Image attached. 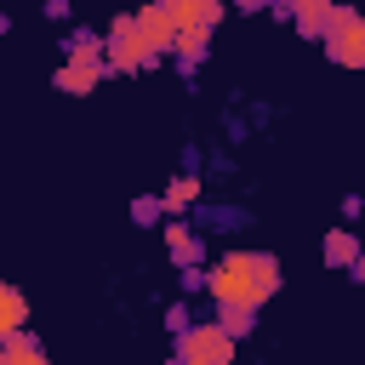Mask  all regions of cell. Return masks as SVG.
I'll list each match as a JSON object with an SVG mask.
<instances>
[{"label": "cell", "instance_id": "cell-1", "mask_svg": "<svg viewBox=\"0 0 365 365\" xmlns=\"http://www.w3.org/2000/svg\"><path fill=\"white\" fill-rule=\"evenodd\" d=\"M205 291L217 297V308H262L279 291V262L268 251H228L217 268H205Z\"/></svg>", "mask_w": 365, "mask_h": 365}, {"label": "cell", "instance_id": "cell-2", "mask_svg": "<svg viewBox=\"0 0 365 365\" xmlns=\"http://www.w3.org/2000/svg\"><path fill=\"white\" fill-rule=\"evenodd\" d=\"M148 63H154V51L143 46L131 11H120V17L108 23V34H103V68H108V74H137V68H148Z\"/></svg>", "mask_w": 365, "mask_h": 365}, {"label": "cell", "instance_id": "cell-3", "mask_svg": "<svg viewBox=\"0 0 365 365\" xmlns=\"http://www.w3.org/2000/svg\"><path fill=\"white\" fill-rule=\"evenodd\" d=\"M325 57L342 63V68H365V23L354 6H331V23H325Z\"/></svg>", "mask_w": 365, "mask_h": 365}, {"label": "cell", "instance_id": "cell-4", "mask_svg": "<svg viewBox=\"0 0 365 365\" xmlns=\"http://www.w3.org/2000/svg\"><path fill=\"white\" fill-rule=\"evenodd\" d=\"M177 359H182V365H228V359H234V342H228L211 319H194V325L177 336Z\"/></svg>", "mask_w": 365, "mask_h": 365}, {"label": "cell", "instance_id": "cell-5", "mask_svg": "<svg viewBox=\"0 0 365 365\" xmlns=\"http://www.w3.org/2000/svg\"><path fill=\"white\" fill-rule=\"evenodd\" d=\"M131 23H137V34H143V46L154 51V63L160 57H171V17H165V6H143V11H131Z\"/></svg>", "mask_w": 365, "mask_h": 365}, {"label": "cell", "instance_id": "cell-6", "mask_svg": "<svg viewBox=\"0 0 365 365\" xmlns=\"http://www.w3.org/2000/svg\"><path fill=\"white\" fill-rule=\"evenodd\" d=\"M165 251H171V262H177V268H205V240H200L182 217H171V222H165Z\"/></svg>", "mask_w": 365, "mask_h": 365}, {"label": "cell", "instance_id": "cell-7", "mask_svg": "<svg viewBox=\"0 0 365 365\" xmlns=\"http://www.w3.org/2000/svg\"><path fill=\"white\" fill-rule=\"evenodd\" d=\"M0 365H51V359H46L40 336H34L29 325H17V331L0 336Z\"/></svg>", "mask_w": 365, "mask_h": 365}, {"label": "cell", "instance_id": "cell-8", "mask_svg": "<svg viewBox=\"0 0 365 365\" xmlns=\"http://www.w3.org/2000/svg\"><path fill=\"white\" fill-rule=\"evenodd\" d=\"M291 23L302 40H325V23H331V0H291Z\"/></svg>", "mask_w": 365, "mask_h": 365}, {"label": "cell", "instance_id": "cell-9", "mask_svg": "<svg viewBox=\"0 0 365 365\" xmlns=\"http://www.w3.org/2000/svg\"><path fill=\"white\" fill-rule=\"evenodd\" d=\"M103 63H63L57 68V91H68V97H86V91H97L103 86Z\"/></svg>", "mask_w": 365, "mask_h": 365}, {"label": "cell", "instance_id": "cell-10", "mask_svg": "<svg viewBox=\"0 0 365 365\" xmlns=\"http://www.w3.org/2000/svg\"><path fill=\"white\" fill-rule=\"evenodd\" d=\"M154 200H160V211H188V205H200V177H182L177 171L165 182V194H154Z\"/></svg>", "mask_w": 365, "mask_h": 365}, {"label": "cell", "instance_id": "cell-11", "mask_svg": "<svg viewBox=\"0 0 365 365\" xmlns=\"http://www.w3.org/2000/svg\"><path fill=\"white\" fill-rule=\"evenodd\" d=\"M63 63H103V34H91V29H74L68 40H63Z\"/></svg>", "mask_w": 365, "mask_h": 365}, {"label": "cell", "instance_id": "cell-12", "mask_svg": "<svg viewBox=\"0 0 365 365\" xmlns=\"http://www.w3.org/2000/svg\"><path fill=\"white\" fill-rule=\"evenodd\" d=\"M325 262H331V268H354V262H359V234H354V228H336V234L325 240Z\"/></svg>", "mask_w": 365, "mask_h": 365}, {"label": "cell", "instance_id": "cell-13", "mask_svg": "<svg viewBox=\"0 0 365 365\" xmlns=\"http://www.w3.org/2000/svg\"><path fill=\"white\" fill-rule=\"evenodd\" d=\"M23 319H29V302H23V291H17V285H0V336H6V331H17Z\"/></svg>", "mask_w": 365, "mask_h": 365}, {"label": "cell", "instance_id": "cell-14", "mask_svg": "<svg viewBox=\"0 0 365 365\" xmlns=\"http://www.w3.org/2000/svg\"><path fill=\"white\" fill-rule=\"evenodd\" d=\"M211 325H217L228 342H240V336L257 325V314H251V308H217V319H211Z\"/></svg>", "mask_w": 365, "mask_h": 365}, {"label": "cell", "instance_id": "cell-15", "mask_svg": "<svg viewBox=\"0 0 365 365\" xmlns=\"http://www.w3.org/2000/svg\"><path fill=\"white\" fill-rule=\"evenodd\" d=\"M160 217H165V211H160V200H154V194H137V200H131V222H143V228H148V222H160Z\"/></svg>", "mask_w": 365, "mask_h": 365}, {"label": "cell", "instance_id": "cell-16", "mask_svg": "<svg viewBox=\"0 0 365 365\" xmlns=\"http://www.w3.org/2000/svg\"><path fill=\"white\" fill-rule=\"evenodd\" d=\"M200 217H205V222H217V228H240V222H245V211H240V205H205Z\"/></svg>", "mask_w": 365, "mask_h": 365}, {"label": "cell", "instance_id": "cell-17", "mask_svg": "<svg viewBox=\"0 0 365 365\" xmlns=\"http://www.w3.org/2000/svg\"><path fill=\"white\" fill-rule=\"evenodd\" d=\"M188 325H194V314H188V302H171V308H165V331H171V336H182Z\"/></svg>", "mask_w": 365, "mask_h": 365}, {"label": "cell", "instance_id": "cell-18", "mask_svg": "<svg viewBox=\"0 0 365 365\" xmlns=\"http://www.w3.org/2000/svg\"><path fill=\"white\" fill-rule=\"evenodd\" d=\"M177 279H182V291H205V268H177Z\"/></svg>", "mask_w": 365, "mask_h": 365}, {"label": "cell", "instance_id": "cell-19", "mask_svg": "<svg viewBox=\"0 0 365 365\" xmlns=\"http://www.w3.org/2000/svg\"><path fill=\"white\" fill-rule=\"evenodd\" d=\"M165 365H182V359H177V354H171V359H165Z\"/></svg>", "mask_w": 365, "mask_h": 365}]
</instances>
